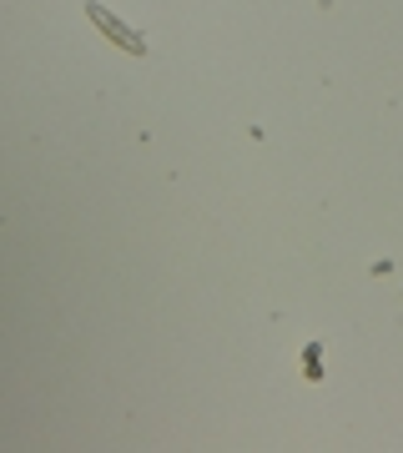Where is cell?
I'll return each instance as SVG.
<instances>
[{
    "instance_id": "6da1fadb",
    "label": "cell",
    "mask_w": 403,
    "mask_h": 453,
    "mask_svg": "<svg viewBox=\"0 0 403 453\" xmlns=\"http://www.w3.org/2000/svg\"><path fill=\"white\" fill-rule=\"evenodd\" d=\"M86 16L97 20L101 31H106V35H112V41H116V46H127L131 56H142V35L131 31V26H121V20H116L112 11H106V5H86Z\"/></svg>"
}]
</instances>
